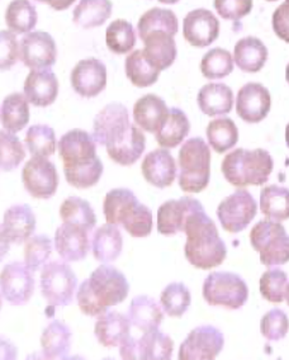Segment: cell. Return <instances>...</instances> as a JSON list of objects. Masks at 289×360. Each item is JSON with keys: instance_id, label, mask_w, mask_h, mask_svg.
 I'll list each match as a JSON object with an SVG mask.
<instances>
[{"instance_id": "cell-3", "label": "cell", "mask_w": 289, "mask_h": 360, "mask_svg": "<svg viewBox=\"0 0 289 360\" xmlns=\"http://www.w3.org/2000/svg\"><path fill=\"white\" fill-rule=\"evenodd\" d=\"M129 293V284L122 273L112 265H101L80 284L77 301L84 315L96 317L123 302Z\"/></svg>"}, {"instance_id": "cell-8", "label": "cell", "mask_w": 289, "mask_h": 360, "mask_svg": "<svg viewBox=\"0 0 289 360\" xmlns=\"http://www.w3.org/2000/svg\"><path fill=\"white\" fill-rule=\"evenodd\" d=\"M250 243L252 249L260 254V262L265 266L288 263L289 235L278 221L257 222L251 230Z\"/></svg>"}, {"instance_id": "cell-13", "label": "cell", "mask_w": 289, "mask_h": 360, "mask_svg": "<svg viewBox=\"0 0 289 360\" xmlns=\"http://www.w3.org/2000/svg\"><path fill=\"white\" fill-rule=\"evenodd\" d=\"M174 352V341L159 330L145 333L140 340L129 336L120 347L122 359L169 360Z\"/></svg>"}, {"instance_id": "cell-5", "label": "cell", "mask_w": 289, "mask_h": 360, "mask_svg": "<svg viewBox=\"0 0 289 360\" xmlns=\"http://www.w3.org/2000/svg\"><path fill=\"white\" fill-rule=\"evenodd\" d=\"M107 224L121 225L132 238H146L153 231V213L126 188L112 189L103 203Z\"/></svg>"}, {"instance_id": "cell-44", "label": "cell", "mask_w": 289, "mask_h": 360, "mask_svg": "<svg viewBox=\"0 0 289 360\" xmlns=\"http://www.w3.org/2000/svg\"><path fill=\"white\" fill-rule=\"evenodd\" d=\"M233 63L235 60L230 52L225 49L216 47L207 52L202 58L200 71L207 79L217 80L231 74L233 71Z\"/></svg>"}, {"instance_id": "cell-36", "label": "cell", "mask_w": 289, "mask_h": 360, "mask_svg": "<svg viewBox=\"0 0 289 360\" xmlns=\"http://www.w3.org/2000/svg\"><path fill=\"white\" fill-rule=\"evenodd\" d=\"M124 68L129 82L139 88H148L154 85L161 72L148 61L143 50L131 52L126 58Z\"/></svg>"}, {"instance_id": "cell-2", "label": "cell", "mask_w": 289, "mask_h": 360, "mask_svg": "<svg viewBox=\"0 0 289 360\" xmlns=\"http://www.w3.org/2000/svg\"><path fill=\"white\" fill-rule=\"evenodd\" d=\"M58 155L64 162L65 178L79 189L94 187L103 175V164L96 156L94 137L84 129H71L58 141Z\"/></svg>"}, {"instance_id": "cell-50", "label": "cell", "mask_w": 289, "mask_h": 360, "mask_svg": "<svg viewBox=\"0 0 289 360\" xmlns=\"http://www.w3.org/2000/svg\"><path fill=\"white\" fill-rule=\"evenodd\" d=\"M213 6L221 18L238 20L250 13L252 0H214Z\"/></svg>"}, {"instance_id": "cell-45", "label": "cell", "mask_w": 289, "mask_h": 360, "mask_svg": "<svg viewBox=\"0 0 289 360\" xmlns=\"http://www.w3.org/2000/svg\"><path fill=\"white\" fill-rule=\"evenodd\" d=\"M160 301L162 309L167 316L181 317L189 309L192 297L184 284L172 283L162 290Z\"/></svg>"}, {"instance_id": "cell-34", "label": "cell", "mask_w": 289, "mask_h": 360, "mask_svg": "<svg viewBox=\"0 0 289 360\" xmlns=\"http://www.w3.org/2000/svg\"><path fill=\"white\" fill-rule=\"evenodd\" d=\"M110 0H80L72 13V20L84 30L104 25L112 15Z\"/></svg>"}, {"instance_id": "cell-49", "label": "cell", "mask_w": 289, "mask_h": 360, "mask_svg": "<svg viewBox=\"0 0 289 360\" xmlns=\"http://www.w3.org/2000/svg\"><path fill=\"white\" fill-rule=\"evenodd\" d=\"M288 316L281 309H270L260 321V331L266 340H282L288 334Z\"/></svg>"}, {"instance_id": "cell-24", "label": "cell", "mask_w": 289, "mask_h": 360, "mask_svg": "<svg viewBox=\"0 0 289 360\" xmlns=\"http://www.w3.org/2000/svg\"><path fill=\"white\" fill-rule=\"evenodd\" d=\"M58 94L56 75L50 69L32 70L25 82V96L30 103L36 107L51 105Z\"/></svg>"}, {"instance_id": "cell-30", "label": "cell", "mask_w": 289, "mask_h": 360, "mask_svg": "<svg viewBox=\"0 0 289 360\" xmlns=\"http://www.w3.org/2000/svg\"><path fill=\"white\" fill-rule=\"evenodd\" d=\"M233 60L238 69L245 72L262 70L268 60V49L257 37H245L238 41L233 50Z\"/></svg>"}, {"instance_id": "cell-43", "label": "cell", "mask_w": 289, "mask_h": 360, "mask_svg": "<svg viewBox=\"0 0 289 360\" xmlns=\"http://www.w3.org/2000/svg\"><path fill=\"white\" fill-rule=\"evenodd\" d=\"M105 42L110 51L122 55L131 51L136 45L134 26L124 20H113L105 32Z\"/></svg>"}, {"instance_id": "cell-39", "label": "cell", "mask_w": 289, "mask_h": 360, "mask_svg": "<svg viewBox=\"0 0 289 360\" xmlns=\"http://www.w3.org/2000/svg\"><path fill=\"white\" fill-rule=\"evenodd\" d=\"M6 22L18 34L32 31L37 23V11L30 0H12L6 11Z\"/></svg>"}, {"instance_id": "cell-46", "label": "cell", "mask_w": 289, "mask_h": 360, "mask_svg": "<svg viewBox=\"0 0 289 360\" xmlns=\"http://www.w3.org/2000/svg\"><path fill=\"white\" fill-rule=\"evenodd\" d=\"M0 148H1V170L12 172L20 167L26 158V151L20 139L7 129L0 131Z\"/></svg>"}, {"instance_id": "cell-16", "label": "cell", "mask_w": 289, "mask_h": 360, "mask_svg": "<svg viewBox=\"0 0 289 360\" xmlns=\"http://www.w3.org/2000/svg\"><path fill=\"white\" fill-rule=\"evenodd\" d=\"M58 49L51 34L44 31L28 32L20 41V58L32 70L50 69L56 63Z\"/></svg>"}, {"instance_id": "cell-52", "label": "cell", "mask_w": 289, "mask_h": 360, "mask_svg": "<svg viewBox=\"0 0 289 360\" xmlns=\"http://www.w3.org/2000/svg\"><path fill=\"white\" fill-rule=\"evenodd\" d=\"M273 30L279 39L289 44V0L276 8L271 18Z\"/></svg>"}, {"instance_id": "cell-15", "label": "cell", "mask_w": 289, "mask_h": 360, "mask_svg": "<svg viewBox=\"0 0 289 360\" xmlns=\"http://www.w3.org/2000/svg\"><path fill=\"white\" fill-rule=\"evenodd\" d=\"M34 292L33 270L27 264L14 262L1 271V296L13 306L26 304Z\"/></svg>"}, {"instance_id": "cell-10", "label": "cell", "mask_w": 289, "mask_h": 360, "mask_svg": "<svg viewBox=\"0 0 289 360\" xmlns=\"http://www.w3.org/2000/svg\"><path fill=\"white\" fill-rule=\"evenodd\" d=\"M77 279L70 265L51 262L41 274V293L52 307H65L74 300Z\"/></svg>"}, {"instance_id": "cell-47", "label": "cell", "mask_w": 289, "mask_h": 360, "mask_svg": "<svg viewBox=\"0 0 289 360\" xmlns=\"http://www.w3.org/2000/svg\"><path fill=\"white\" fill-rule=\"evenodd\" d=\"M288 277L282 269L266 270L260 278V293L268 302L282 303L285 300Z\"/></svg>"}, {"instance_id": "cell-41", "label": "cell", "mask_w": 289, "mask_h": 360, "mask_svg": "<svg viewBox=\"0 0 289 360\" xmlns=\"http://www.w3.org/2000/svg\"><path fill=\"white\" fill-rule=\"evenodd\" d=\"M178 18L174 12L162 8H153L142 14L137 25L140 39L153 31H165L175 36L178 33Z\"/></svg>"}, {"instance_id": "cell-19", "label": "cell", "mask_w": 289, "mask_h": 360, "mask_svg": "<svg viewBox=\"0 0 289 360\" xmlns=\"http://www.w3.org/2000/svg\"><path fill=\"white\" fill-rule=\"evenodd\" d=\"M36 230V216L28 205H15L8 208L1 222V244L26 243Z\"/></svg>"}, {"instance_id": "cell-12", "label": "cell", "mask_w": 289, "mask_h": 360, "mask_svg": "<svg viewBox=\"0 0 289 360\" xmlns=\"http://www.w3.org/2000/svg\"><path fill=\"white\" fill-rule=\"evenodd\" d=\"M22 180L33 198L49 200L56 193L58 173L55 164L42 156H33L22 170Z\"/></svg>"}, {"instance_id": "cell-20", "label": "cell", "mask_w": 289, "mask_h": 360, "mask_svg": "<svg viewBox=\"0 0 289 360\" xmlns=\"http://www.w3.org/2000/svg\"><path fill=\"white\" fill-rule=\"evenodd\" d=\"M200 210H203L200 200L191 197L167 200L158 211V231L165 236L184 232L189 216Z\"/></svg>"}, {"instance_id": "cell-33", "label": "cell", "mask_w": 289, "mask_h": 360, "mask_svg": "<svg viewBox=\"0 0 289 360\" xmlns=\"http://www.w3.org/2000/svg\"><path fill=\"white\" fill-rule=\"evenodd\" d=\"M189 131L191 123L186 113L179 108H170L155 137L161 148H174L184 141Z\"/></svg>"}, {"instance_id": "cell-7", "label": "cell", "mask_w": 289, "mask_h": 360, "mask_svg": "<svg viewBox=\"0 0 289 360\" xmlns=\"http://www.w3.org/2000/svg\"><path fill=\"white\" fill-rule=\"evenodd\" d=\"M179 187L186 193H200L211 178V150L200 137L183 143L179 151Z\"/></svg>"}, {"instance_id": "cell-17", "label": "cell", "mask_w": 289, "mask_h": 360, "mask_svg": "<svg viewBox=\"0 0 289 360\" xmlns=\"http://www.w3.org/2000/svg\"><path fill=\"white\" fill-rule=\"evenodd\" d=\"M71 85L79 96L94 98L99 96L107 85V68L98 58H85L79 61L71 71Z\"/></svg>"}, {"instance_id": "cell-23", "label": "cell", "mask_w": 289, "mask_h": 360, "mask_svg": "<svg viewBox=\"0 0 289 360\" xmlns=\"http://www.w3.org/2000/svg\"><path fill=\"white\" fill-rule=\"evenodd\" d=\"M142 175L156 188L170 187L176 175V165L173 155L167 148H156L148 153L142 161Z\"/></svg>"}, {"instance_id": "cell-58", "label": "cell", "mask_w": 289, "mask_h": 360, "mask_svg": "<svg viewBox=\"0 0 289 360\" xmlns=\"http://www.w3.org/2000/svg\"><path fill=\"white\" fill-rule=\"evenodd\" d=\"M268 1H276V0H268Z\"/></svg>"}, {"instance_id": "cell-18", "label": "cell", "mask_w": 289, "mask_h": 360, "mask_svg": "<svg viewBox=\"0 0 289 360\" xmlns=\"http://www.w3.org/2000/svg\"><path fill=\"white\" fill-rule=\"evenodd\" d=\"M271 108L269 90L259 83L245 84L238 90L236 112L248 123H259L266 118Z\"/></svg>"}, {"instance_id": "cell-11", "label": "cell", "mask_w": 289, "mask_h": 360, "mask_svg": "<svg viewBox=\"0 0 289 360\" xmlns=\"http://www.w3.org/2000/svg\"><path fill=\"white\" fill-rule=\"evenodd\" d=\"M257 212V200L246 189H238L219 203L217 217L225 231L238 233L250 225Z\"/></svg>"}, {"instance_id": "cell-26", "label": "cell", "mask_w": 289, "mask_h": 360, "mask_svg": "<svg viewBox=\"0 0 289 360\" xmlns=\"http://www.w3.org/2000/svg\"><path fill=\"white\" fill-rule=\"evenodd\" d=\"M143 52L158 70H165L176 58V45L173 34L165 31H153L142 37Z\"/></svg>"}, {"instance_id": "cell-4", "label": "cell", "mask_w": 289, "mask_h": 360, "mask_svg": "<svg viewBox=\"0 0 289 360\" xmlns=\"http://www.w3.org/2000/svg\"><path fill=\"white\" fill-rule=\"evenodd\" d=\"M184 246L186 260L198 269L208 270L224 263L227 255L224 240L212 219L207 216L205 208L195 211L186 221Z\"/></svg>"}, {"instance_id": "cell-32", "label": "cell", "mask_w": 289, "mask_h": 360, "mask_svg": "<svg viewBox=\"0 0 289 360\" xmlns=\"http://www.w3.org/2000/svg\"><path fill=\"white\" fill-rule=\"evenodd\" d=\"M93 255L98 262L112 263L121 255L123 249V238L116 225H107L99 227L91 240Z\"/></svg>"}, {"instance_id": "cell-55", "label": "cell", "mask_w": 289, "mask_h": 360, "mask_svg": "<svg viewBox=\"0 0 289 360\" xmlns=\"http://www.w3.org/2000/svg\"><path fill=\"white\" fill-rule=\"evenodd\" d=\"M285 143H287V146L289 148V123L287 124V127H285Z\"/></svg>"}, {"instance_id": "cell-22", "label": "cell", "mask_w": 289, "mask_h": 360, "mask_svg": "<svg viewBox=\"0 0 289 360\" xmlns=\"http://www.w3.org/2000/svg\"><path fill=\"white\" fill-rule=\"evenodd\" d=\"M55 248L65 262L84 260L90 250L89 231L80 226L64 224L55 233Z\"/></svg>"}, {"instance_id": "cell-54", "label": "cell", "mask_w": 289, "mask_h": 360, "mask_svg": "<svg viewBox=\"0 0 289 360\" xmlns=\"http://www.w3.org/2000/svg\"><path fill=\"white\" fill-rule=\"evenodd\" d=\"M162 4H176L179 0H159Z\"/></svg>"}, {"instance_id": "cell-53", "label": "cell", "mask_w": 289, "mask_h": 360, "mask_svg": "<svg viewBox=\"0 0 289 360\" xmlns=\"http://www.w3.org/2000/svg\"><path fill=\"white\" fill-rule=\"evenodd\" d=\"M37 1L49 4L55 11H65V9L70 7L75 0H37Z\"/></svg>"}, {"instance_id": "cell-21", "label": "cell", "mask_w": 289, "mask_h": 360, "mask_svg": "<svg viewBox=\"0 0 289 360\" xmlns=\"http://www.w3.org/2000/svg\"><path fill=\"white\" fill-rule=\"evenodd\" d=\"M183 36L194 47H207L219 39V20L208 9H194L183 20Z\"/></svg>"}, {"instance_id": "cell-28", "label": "cell", "mask_w": 289, "mask_h": 360, "mask_svg": "<svg viewBox=\"0 0 289 360\" xmlns=\"http://www.w3.org/2000/svg\"><path fill=\"white\" fill-rule=\"evenodd\" d=\"M169 113L167 103L155 94L140 98L134 107V120L142 129L156 134Z\"/></svg>"}, {"instance_id": "cell-48", "label": "cell", "mask_w": 289, "mask_h": 360, "mask_svg": "<svg viewBox=\"0 0 289 360\" xmlns=\"http://www.w3.org/2000/svg\"><path fill=\"white\" fill-rule=\"evenodd\" d=\"M52 254V240L46 235H37L26 241L25 263L33 271L41 269Z\"/></svg>"}, {"instance_id": "cell-35", "label": "cell", "mask_w": 289, "mask_h": 360, "mask_svg": "<svg viewBox=\"0 0 289 360\" xmlns=\"http://www.w3.org/2000/svg\"><path fill=\"white\" fill-rule=\"evenodd\" d=\"M30 121V105L26 96L13 93L1 103V124L9 132H20Z\"/></svg>"}, {"instance_id": "cell-56", "label": "cell", "mask_w": 289, "mask_h": 360, "mask_svg": "<svg viewBox=\"0 0 289 360\" xmlns=\"http://www.w3.org/2000/svg\"><path fill=\"white\" fill-rule=\"evenodd\" d=\"M285 301H287L289 306V283L287 284V288H285Z\"/></svg>"}, {"instance_id": "cell-40", "label": "cell", "mask_w": 289, "mask_h": 360, "mask_svg": "<svg viewBox=\"0 0 289 360\" xmlns=\"http://www.w3.org/2000/svg\"><path fill=\"white\" fill-rule=\"evenodd\" d=\"M207 139L213 150L224 154L238 141V129L231 118H219L207 126Z\"/></svg>"}, {"instance_id": "cell-1", "label": "cell", "mask_w": 289, "mask_h": 360, "mask_svg": "<svg viewBox=\"0 0 289 360\" xmlns=\"http://www.w3.org/2000/svg\"><path fill=\"white\" fill-rule=\"evenodd\" d=\"M93 137L107 148L112 160L123 167L135 164L146 148V137L129 122V110L121 103L108 104L96 115Z\"/></svg>"}, {"instance_id": "cell-51", "label": "cell", "mask_w": 289, "mask_h": 360, "mask_svg": "<svg viewBox=\"0 0 289 360\" xmlns=\"http://www.w3.org/2000/svg\"><path fill=\"white\" fill-rule=\"evenodd\" d=\"M20 56L18 41L13 32L1 31V70L11 69Z\"/></svg>"}, {"instance_id": "cell-27", "label": "cell", "mask_w": 289, "mask_h": 360, "mask_svg": "<svg viewBox=\"0 0 289 360\" xmlns=\"http://www.w3.org/2000/svg\"><path fill=\"white\" fill-rule=\"evenodd\" d=\"M200 112L210 117L230 113L233 105V93L226 84L211 83L205 85L197 97Z\"/></svg>"}, {"instance_id": "cell-29", "label": "cell", "mask_w": 289, "mask_h": 360, "mask_svg": "<svg viewBox=\"0 0 289 360\" xmlns=\"http://www.w3.org/2000/svg\"><path fill=\"white\" fill-rule=\"evenodd\" d=\"M72 333L64 322L52 321L41 336L42 353L47 359H65L70 353Z\"/></svg>"}, {"instance_id": "cell-42", "label": "cell", "mask_w": 289, "mask_h": 360, "mask_svg": "<svg viewBox=\"0 0 289 360\" xmlns=\"http://www.w3.org/2000/svg\"><path fill=\"white\" fill-rule=\"evenodd\" d=\"M27 148L33 156H52L56 150V135L55 131L47 124H34L27 131Z\"/></svg>"}, {"instance_id": "cell-57", "label": "cell", "mask_w": 289, "mask_h": 360, "mask_svg": "<svg viewBox=\"0 0 289 360\" xmlns=\"http://www.w3.org/2000/svg\"><path fill=\"white\" fill-rule=\"evenodd\" d=\"M285 80H287V83L289 85V64L287 65V68H285Z\"/></svg>"}, {"instance_id": "cell-31", "label": "cell", "mask_w": 289, "mask_h": 360, "mask_svg": "<svg viewBox=\"0 0 289 360\" xmlns=\"http://www.w3.org/2000/svg\"><path fill=\"white\" fill-rule=\"evenodd\" d=\"M129 319L136 328L141 330L142 333H148L159 328L164 315L154 298L139 296L129 304Z\"/></svg>"}, {"instance_id": "cell-6", "label": "cell", "mask_w": 289, "mask_h": 360, "mask_svg": "<svg viewBox=\"0 0 289 360\" xmlns=\"http://www.w3.org/2000/svg\"><path fill=\"white\" fill-rule=\"evenodd\" d=\"M273 167L274 161L266 150L236 148L226 155L221 170L231 186L243 188L263 186L269 179Z\"/></svg>"}, {"instance_id": "cell-38", "label": "cell", "mask_w": 289, "mask_h": 360, "mask_svg": "<svg viewBox=\"0 0 289 360\" xmlns=\"http://www.w3.org/2000/svg\"><path fill=\"white\" fill-rule=\"evenodd\" d=\"M60 217L64 224L80 226L91 231L96 224V216L89 202L79 197H69L60 207Z\"/></svg>"}, {"instance_id": "cell-14", "label": "cell", "mask_w": 289, "mask_h": 360, "mask_svg": "<svg viewBox=\"0 0 289 360\" xmlns=\"http://www.w3.org/2000/svg\"><path fill=\"white\" fill-rule=\"evenodd\" d=\"M225 345V338L219 328L210 325L195 328L181 342L179 360H212Z\"/></svg>"}, {"instance_id": "cell-25", "label": "cell", "mask_w": 289, "mask_h": 360, "mask_svg": "<svg viewBox=\"0 0 289 360\" xmlns=\"http://www.w3.org/2000/svg\"><path fill=\"white\" fill-rule=\"evenodd\" d=\"M131 325L129 317L123 314L107 311L96 320L94 328L96 340L105 347H121L129 338Z\"/></svg>"}, {"instance_id": "cell-37", "label": "cell", "mask_w": 289, "mask_h": 360, "mask_svg": "<svg viewBox=\"0 0 289 360\" xmlns=\"http://www.w3.org/2000/svg\"><path fill=\"white\" fill-rule=\"evenodd\" d=\"M260 210L266 219L282 222L289 219V189L268 186L260 193Z\"/></svg>"}, {"instance_id": "cell-9", "label": "cell", "mask_w": 289, "mask_h": 360, "mask_svg": "<svg viewBox=\"0 0 289 360\" xmlns=\"http://www.w3.org/2000/svg\"><path fill=\"white\" fill-rule=\"evenodd\" d=\"M203 298L211 306L238 309L248 302L249 288L244 279L229 271H214L205 279Z\"/></svg>"}]
</instances>
